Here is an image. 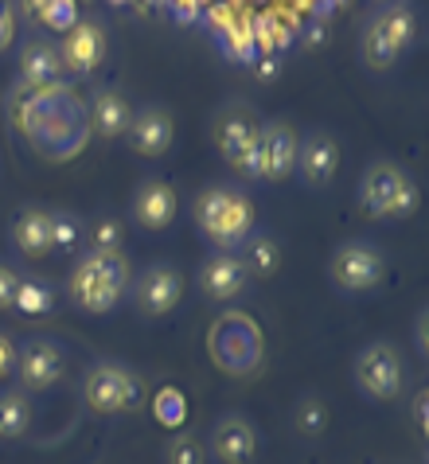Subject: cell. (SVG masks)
I'll use <instances>...</instances> for the list:
<instances>
[{
	"label": "cell",
	"mask_w": 429,
	"mask_h": 464,
	"mask_svg": "<svg viewBox=\"0 0 429 464\" xmlns=\"http://www.w3.org/2000/svg\"><path fill=\"white\" fill-rule=\"evenodd\" d=\"M125 281H129V266L122 254H86L78 262L74 277H71V296L86 313H110L117 304V296L125 293Z\"/></svg>",
	"instance_id": "cell-1"
},
{
	"label": "cell",
	"mask_w": 429,
	"mask_h": 464,
	"mask_svg": "<svg viewBox=\"0 0 429 464\" xmlns=\"http://www.w3.org/2000/svg\"><path fill=\"white\" fill-rule=\"evenodd\" d=\"M195 223L211 235L219 246H234L246 238V230L254 223V208L246 203V196L227 188H211L195 199Z\"/></svg>",
	"instance_id": "cell-2"
},
{
	"label": "cell",
	"mask_w": 429,
	"mask_h": 464,
	"mask_svg": "<svg viewBox=\"0 0 429 464\" xmlns=\"http://www.w3.org/2000/svg\"><path fill=\"white\" fill-rule=\"evenodd\" d=\"M418 184L395 169V164H375V169L363 176V208L375 218H406L418 211Z\"/></svg>",
	"instance_id": "cell-3"
},
{
	"label": "cell",
	"mask_w": 429,
	"mask_h": 464,
	"mask_svg": "<svg viewBox=\"0 0 429 464\" xmlns=\"http://www.w3.org/2000/svg\"><path fill=\"white\" fill-rule=\"evenodd\" d=\"M410 40H414V12L406 5H395L363 35V59H367L375 71H386L398 63V55L410 47Z\"/></svg>",
	"instance_id": "cell-4"
},
{
	"label": "cell",
	"mask_w": 429,
	"mask_h": 464,
	"mask_svg": "<svg viewBox=\"0 0 429 464\" xmlns=\"http://www.w3.org/2000/svg\"><path fill=\"white\" fill-rule=\"evenodd\" d=\"M86 402L98 414H122L141 406V379L117 363H102L86 375Z\"/></svg>",
	"instance_id": "cell-5"
},
{
	"label": "cell",
	"mask_w": 429,
	"mask_h": 464,
	"mask_svg": "<svg viewBox=\"0 0 429 464\" xmlns=\"http://www.w3.org/2000/svg\"><path fill=\"white\" fill-rule=\"evenodd\" d=\"M215 145L242 176H262V164H258V125L246 113L234 110L215 121Z\"/></svg>",
	"instance_id": "cell-6"
},
{
	"label": "cell",
	"mask_w": 429,
	"mask_h": 464,
	"mask_svg": "<svg viewBox=\"0 0 429 464\" xmlns=\"http://www.w3.org/2000/svg\"><path fill=\"white\" fill-rule=\"evenodd\" d=\"M386 274V262L379 257V250H371L367 242H347V246L336 250L332 257V277L340 289L351 293H363V289H375Z\"/></svg>",
	"instance_id": "cell-7"
},
{
	"label": "cell",
	"mask_w": 429,
	"mask_h": 464,
	"mask_svg": "<svg viewBox=\"0 0 429 464\" xmlns=\"http://www.w3.org/2000/svg\"><path fill=\"white\" fill-rule=\"evenodd\" d=\"M356 379L367 394L375 398H395L402 391V359L390 343H371L363 347L359 363H356Z\"/></svg>",
	"instance_id": "cell-8"
},
{
	"label": "cell",
	"mask_w": 429,
	"mask_h": 464,
	"mask_svg": "<svg viewBox=\"0 0 429 464\" xmlns=\"http://www.w3.org/2000/svg\"><path fill=\"white\" fill-rule=\"evenodd\" d=\"M297 149H301V140H297V133L285 121L258 129V164H262V176L285 179L297 164Z\"/></svg>",
	"instance_id": "cell-9"
},
{
	"label": "cell",
	"mask_w": 429,
	"mask_h": 464,
	"mask_svg": "<svg viewBox=\"0 0 429 464\" xmlns=\"http://www.w3.org/2000/svg\"><path fill=\"white\" fill-rule=\"evenodd\" d=\"M180 293H184V277L172 266H152L145 269V277L137 285V301L149 316H164L180 304Z\"/></svg>",
	"instance_id": "cell-10"
},
{
	"label": "cell",
	"mask_w": 429,
	"mask_h": 464,
	"mask_svg": "<svg viewBox=\"0 0 429 464\" xmlns=\"http://www.w3.org/2000/svg\"><path fill=\"white\" fill-rule=\"evenodd\" d=\"M297 164L312 188H324L332 184L336 169H340V145L328 137V133H312L301 149H297Z\"/></svg>",
	"instance_id": "cell-11"
},
{
	"label": "cell",
	"mask_w": 429,
	"mask_h": 464,
	"mask_svg": "<svg viewBox=\"0 0 429 464\" xmlns=\"http://www.w3.org/2000/svg\"><path fill=\"white\" fill-rule=\"evenodd\" d=\"M133 215L141 227L149 230H164L176 218V191L164 179H145L141 191L133 196Z\"/></svg>",
	"instance_id": "cell-12"
},
{
	"label": "cell",
	"mask_w": 429,
	"mask_h": 464,
	"mask_svg": "<svg viewBox=\"0 0 429 464\" xmlns=\"http://www.w3.org/2000/svg\"><path fill=\"white\" fill-rule=\"evenodd\" d=\"M20 379L24 386H32V391H47V386H55L63 379V355L55 343H44L35 340L24 347L20 355Z\"/></svg>",
	"instance_id": "cell-13"
},
{
	"label": "cell",
	"mask_w": 429,
	"mask_h": 464,
	"mask_svg": "<svg viewBox=\"0 0 429 464\" xmlns=\"http://www.w3.org/2000/svg\"><path fill=\"white\" fill-rule=\"evenodd\" d=\"M106 55V40H102V28L98 24H74L67 32V44H63V63L74 71V74H90Z\"/></svg>",
	"instance_id": "cell-14"
},
{
	"label": "cell",
	"mask_w": 429,
	"mask_h": 464,
	"mask_svg": "<svg viewBox=\"0 0 429 464\" xmlns=\"http://www.w3.org/2000/svg\"><path fill=\"white\" fill-rule=\"evenodd\" d=\"M246 266H242V257H234V254H219L211 257V262L203 266V274H200V285L207 296H215V301H230V296H239L246 289Z\"/></svg>",
	"instance_id": "cell-15"
},
{
	"label": "cell",
	"mask_w": 429,
	"mask_h": 464,
	"mask_svg": "<svg viewBox=\"0 0 429 464\" xmlns=\"http://www.w3.org/2000/svg\"><path fill=\"white\" fill-rule=\"evenodd\" d=\"M129 140L141 157H161L172 145V118L164 110H145L137 113L133 125H129Z\"/></svg>",
	"instance_id": "cell-16"
},
{
	"label": "cell",
	"mask_w": 429,
	"mask_h": 464,
	"mask_svg": "<svg viewBox=\"0 0 429 464\" xmlns=\"http://www.w3.org/2000/svg\"><path fill=\"white\" fill-rule=\"evenodd\" d=\"M254 430L242 418H223L215 425V457L223 464H246L254 457Z\"/></svg>",
	"instance_id": "cell-17"
},
{
	"label": "cell",
	"mask_w": 429,
	"mask_h": 464,
	"mask_svg": "<svg viewBox=\"0 0 429 464\" xmlns=\"http://www.w3.org/2000/svg\"><path fill=\"white\" fill-rule=\"evenodd\" d=\"M12 238H16V246L20 254H28V257H44L47 250H55L51 246V215L47 211H20V218L12 223Z\"/></svg>",
	"instance_id": "cell-18"
},
{
	"label": "cell",
	"mask_w": 429,
	"mask_h": 464,
	"mask_svg": "<svg viewBox=\"0 0 429 464\" xmlns=\"http://www.w3.org/2000/svg\"><path fill=\"white\" fill-rule=\"evenodd\" d=\"M94 125L102 137H122L129 133V125H133V110H129V102L117 94V90H102L94 98Z\"/></svg>",
	"instance_id": "cell-19"
},
{
	"label": "cell",
	"mask_w": 429,
	"mask_h": 464,
	"mask_svg": "<svg viewBox=\"0 0 429 464\" xmlns=\"http://www.w3.org/2000/svg\"><path fill=\"white\" fill-rule=\"evenodd\" d=\"M24 82H28L32 90H44L59 79V71H63V59H59V51H51L44 44H32L28 51H24Z\"/></svg>",
	"instance_id": "cell-20"
},
{
	"label": "cell",
	"mask_w": 429,
	"mask_h": 464,
	"mask_svg": "<svg viewBox=\"0 0 429 464\" xmlns=\"http://www.w3.org/2000/svg\"><path fill=\"white\" fill-rule=\"evenodd\" d=\"M242 266H246V274H254V277H273L281 269V246L273 238H250L246 242Z\"/></svg>",
	"instance_id": "cell-21"
},
{
	"label": "cell",
	"mask_w": 429,
	"mask_h": 464,
	"mask_svg": "<svg viewBox=\"0 0 429 464\" xmlns=\"http://www.w3.org/2000/svg\"><path fill=\"white\" fill-rule=\"evenodd\" d=\"M32 425V406L24 394H0V437H20Z\"/></svg>",
	"instance_id": "cell-22"
},
{
	"label": "cell",
	"mask_w": 429,
	"mask_h": 464,
	"mask_svg": "<svg viewBox=\"0 0 429 464\" xmlns=\"http://www.w3.org/2000/svg\"><path fill=\"white\" fill-rule=\"evenodd\" d=\"M39 20H44L47 28L71 32L78 24V8H74V0H44V5H39Z\"/></svg>",
	"instance_id": "cell-23"
},
{
	"label": "cell",
	"mask_w": 429,
	"mask_h": 464,
	"mask_svg": "<svg viewBox=\"0 0 429 464\" xmlns=\"http://www.w3.org/2000/svg\"><path fill=\"white\" fill-rule=\"evenodd\" d=\"M156 418H161L164 425H184V418H188V406H184V394L180 391H161L156 394Z\"/></svg>",
	"instance_id": "cell-24"
},
{
	"label": "cell",
	"mask_w": 429,
	"mask_h": 464,
	"mask_svg": "<svg viewBox=\"0 0 429 464\" xmlns=\"http://www.w3.org/2000/svg\"><path fill=\"white\" fill-rule=\"evenodd\" d=\"M12 308H24V313H51V293L35 281H20V293H16V304Z\"/></svg>",
	"instance_id": "cell-25"
},
{
	"label": "cell",
	"mask_w": 429,
	"mask_h": 464,
	"mask_svg": "<svg viewBox=\"0 0 429 464\" xmlns=\"http://www.w3.org/2000/svg\"><path fill=\"white\" fill-rule=\"evenodd\" d=\"M168 464H203V445L195 437H176L168 445Z\"/></svg>",
	"instance_id": "cell-26"
},
{
	"label": "cell",
	"mask_w": 429,
	"mask_h": 464,
	"mask_svg": "<svg viewBox=\"0 0 429 464\" xmlns=\"http://www.w3.org/2000/svg\"><path fill=\"white\" fill-rule=\"evenodd\" d=\"M117 246H122V223H117V218H102V223H94V250L117 254Z\"/></svg>",
	"instance_id": "cell-27"
},
{
	"label": "cell",
	"mask_w": 429,
	"mask_h": 464,
	"mask_svg": "<svg viewBox=\"0 0 429 464\" xmlns=\"http://www.w3.org/2000/svg\"><path fill=\"white\" fill-rule=\"evenodd\" d=\"M74 238H78V223H71V215H51V246L74 250Z\"/></svg>",
	"instance_id": "cell-28"
},
{
	"label": "cell",
	"mask_w": 429,
	"mask_h": 464,
	"mask_svg": "<svg viewBox=\"0 0 429 464\" xmlns=\"http://www.w3.org/2000/svg\"><path fill=\"white\" fill-rule=\"evenodd\" d=\"M20 274H12L8 266H0V308H12L16 304V293H20Z\"/></svg>",
	"instance_id": "cell-29"
},
{
	"label": "cell",
	"mask_w": 429,
	"mask_h": 464,
	"mask_svg": "<svg viewBox=\"0 0 429 464\" xmlns=\"http://www.w3.org/2000/svg\"><path fill=\"white\" fill-rule=\"evenodd\" d=\"M12 32H16V12H12L8 0H0V51L12 44Z\"/></svg>",
	"instance_id": "cell-30"
},
{
	"label": "cell",
	"mask_w": 429,
	"mask_h": 464,
	"mask_svg": "<svg viewBox=\"0 0 429 464\" xmlns=\"http://www.w3.org/2000/svg\"><path fill=\"white\" fill-rule=\"evenodd\" d=\"M324 425V410H320V402H305V414H301V430L305 433H317Z\"/></svg>",
	"instance_id": "cell-31"
},
{
	"label": "cell",
	"mask_w": 429,
	"mask_h": 464,
	"mask_svg": "<svg viewBox=\"0 0 429 464\" xmlns=\"http://www.w3.org/2000/svg\"><path fill=\"white\" fill-rule=\"evenodd\" d=\"M12 359H16V355H12L8 336H0V375H8V371H12Z\"/></svg>",
	"instance_id": "cell-32"
},
{
	"label": "cell",
	"mask_w": 429,
	"mask_h": 464,
	"mask_svg": "<svg viewBox=\"0 0 429 464\" xmlns=\"http://www.w3.org/2000/svg\"><path fill=\"white\" fill-rule=\"evenodd\" d=\"M414 414H418V425H422V430H425V394L418 398V410H414Z\"/></svg>",
	"instance_id": "cell-33"
}]
</instances>
